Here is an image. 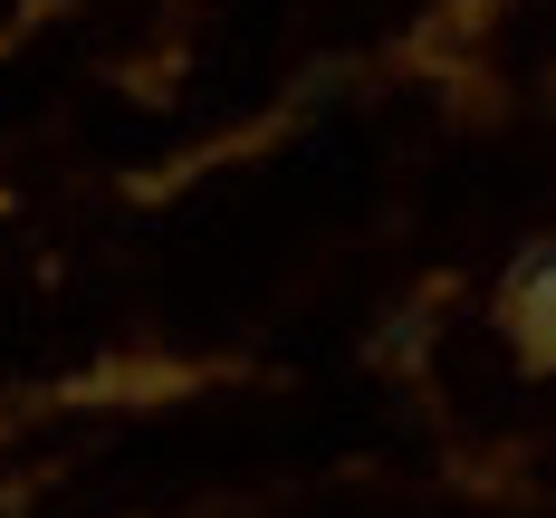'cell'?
Wrapping results in <instances>:
<instances>
[{
	"label": "cell",
	"mask_w": 556,
	"mask_h": 518,
	"mask_svg": "<svg viewBox=\"0 0 556 518\" xmlns=\"http://www.w3.org/2000/svg\"><path fill=\"white\" fill-rule=\"evenodd\" d=\"M508 307H518V337H528V355H538V337H547V250H528V260H518Z\"/></svg>",
	"instance_id": "cell-1"
}]
</instances>
